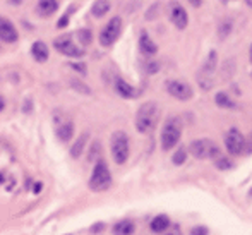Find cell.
<instances>
[{
  "label": "cell",
  "instance_id": "obj_40",
  "mask_svg": "<svg viewBox=\"0 0 252 235\" xmlns=\"http://www.w3.org/2000/svg\"><path fill=\"white\" fill-rule=\"evenodd\" d=\"M251 196H252V189H251Z\"/></svg>",
  "mask_w": 252,
  "mask_h": 235
},
{
  "label": "cell",
  "instance_id": "obj_7",
  "mask_svg": "<svg viewBox=\"0 0 252 235\" xmlns=\"http://www.w3.org/2000/svg\"><path fill=\"white\" fill-rule=\"evenodd\" d=\"M53 126H55V134L62 142H69L74 136V124L67 113L57 110L53 113Z\"/></svg>",
  "mask_w": 252,
  "mask_h": 235
},
{
  "label": "cell",
  "instance_id": "obj_1",
  "mask_svg": "<svg viewBox=\"0 0 252 235\" xmlns=\"http://www.w3.org/2000/svg\"><path fill=\"white\" fill-rule=\"evenodd\" d=\"M159 119V105L156 101H146L139 106L136 113V129L141 134L151 133Z\"/></svg>",
  "mask_w": 252,
  "mask_h": 235
},
{
  "label": "cell",
  "instance_id": "obj_39",
  "mask_svg": "<svg viewBox=\"0 0 252 235\" xmlns=\"http://www.w3.org/2000/svg\"><path fill=\"white\" fill-rule=\"evenodd\" d=\"M249 57H251V62H252V45H251V52H249Z\"/></svg>",
  "mask_w": 252,
  "mask_h": 235
},
{
  "label": "cell",
  "instance_id": "obj_8",
  "mask_svg": "<svg viewBox=\"0 0 252 235\" xmlns=\"http://www.w3.org/2000/svg\"><path fill=\"white\" fill-rule=\"evenodd\" d=\"M53 47H55L57 52H60L65 57H72V59H81V57H84V50L81 48L79 45L74 43L70 34L59 36L55 41H53Z\"/></svg>",
  "mask_w": 252,
  "mask_h": 235
},
{
  "label": "cell",
  "instance_id": "obj_4",
  "mask_svg": "<svg viewBox=\"0 0 252 235\" xmlns=\"http://www.w3.org/2000/svg\"><path fill=\"white\" fill-rule=\"evenodd\" d=\"M110 184H112V173H110L108 165L103 160H98L90 177V189L94 192H101L108 189Z\"/></svg>",
  "mask_w": 252,
  "mask_h": 235
},
{
  "label": "cell",
  "instance_id": "obj_21",
  "mask_svg": "<svg viewBox=\"0 0 252 235\" xmlns=\"http://www.w3.org/2000/svg\"><path fill=\"white\" fill-rule=\"evenodd\" d=\"M88 137H90V134L88 133L81 134L79 139L72 144V148H70V156H72V158H79V156L83 155L84 146H86V142H88Z\"/></svg>",
  "mask_w": 252,
  "mask_h": 235
},
{
  "label": "cell",
  "instance_id": "obj_31",
  "mask_svg": "<svg viewBox=\"0 0 252 235\" xmlns=\"http://www.w3.org/2000/svg\"><path fill=\"white\" fill-rule=\"evenodd\" d=\"M190 235H208V229L206 227H194L190 230Z\"/></svg>",
  "mask_w": 252,
  "mask_h": 235
},
{
  "label": "cell",
  "instance_id": "obj_18",
  "mask_svg": "<svg viewBox=\"0 0 252 235\" xmlns=\"http://www.w3.org/2000/svg\"><path fill=\"white\" fill-rule=\"evenodd\" d=\"M31 53H33L36 62H47L48 60V47L43 41H34L31 47Z\"/></svg>",
  "mask_w": 252,
  "mask_h": 235
},
{
  "label": "cell",
  "instance_id": "obj_17",
  "mask_svg": "<svg viewBox=\"0 0 252 235\" xmlns=\"http://www.w3.org/2000/svg\"><path fill=\"white\" fill-rule=\"evenodd\" d=\"M151 232H155V234H163V232H166V230L170 229V220H168V216L166 215H158V216H155V218L151 220Z\"/></svg>",
  "mask_w": 252,
  "mask_h": 235
},
{
  "label": "cell",
  "instance_id": "obj_22",
  "mask_svg": "<svg viewBox=\"0 0 252 235\" xmlns=\"http://www.w3.org/2000/svg\"><path fill=\"white\" fill-rule=\"evenodd\" d=\"M110 2L108 0H98V2L93 3V9H91V14H93L94 17H103L106 12L110 10Z\"/></svg>",
  "mask_w": 252,
  "mask_h": 235
},
{
  "label": "cell",
  "instance_id": "obj_15",
  "mask_svg": "<svg viewBox=\"0 0 252 235\" xmlns=\"http://www.w3.org/2000/svg\"><path fill=\"white\" fill-rule=\"evenodd\" d=\"M57 9H59V3H57V0H40L38 2V14H40L41 17H50L53 14L57 12Z\"/></svg>",
  "mask_w": 252,
  "mask_h": 235
},
{
  "label": "cell",
  "instance_id": "obj_26",
  "mask_svg": "<svg viewBox=\"0 0 252 235\" xmlns=\"http://www.w3.org/2000/svg\"><path fill=\"white\" fill-rule=\"evenodd\" d=\"M215 165L220 170H230L233 167V162L230 158H225V156H220V158H216Z\"/></svg>",
  "mask_w": 252,
  "mask_h": 235
},
{
  "label": "cell",
  "instance_id": "obj_12",
  "mask_svg": "<svg viewBox=\"0 0 252 235\" xmlns=\"http://www.w3.org/2000/svg\"><path fill=\"white\" fill-rule=\"evenodd\" d=\"M170 21L175 24L177 30H186L189 24V14L182 7V3H179L177 0L170 2Z\"/></svg>",
  "mask_w": 252,
  "mask_h": 235
},
{
  "label": "cell",
  "instance_id": "obj_27",
  "mask_svg": "<svg viewBox=\"0 0 252 235\" xmlns=\"http://www.w3.org/2000/svg\"><path fill=\"white\" fill-rule=\"evenodd\" d=\"M72 88H74V90H77V91H81V93H84V95H90L91 93V90L86 86V84L77 83V81H72Z\"/></svg>",
  "mask_w": 252,
  "mask_h": 235
},
{
  "label": "cell",
  "instance_id": "obj_32",
  "mask_svg": "<svg viewBox=\"0 0 252 235\" xmlns=\"http://www.w3.org/2000/svg\"><path fill=\"white\" fill-rule=\"evenodd\" d=\"M161 235H182V232H180V227L179 225H173L172 229H168L166 232H163Z\"/></svg>",
  "mask_w": 252,
  "mask_h": 235
},
{
  "label": "cell",
  "instance_id": "obj_3",
  "mask_svg": "<svg viewBox=\"0 0 252 235\" xmlns=\"http://www.w3.org/2000/svg\"><path fill=\"white\" fill-rule=\"evenodd\" d=\"M110 149H112V158L117 165H124L127 162V158H129V137L124 131H117L112 134Z\"/></svg>",
  "mask_w": 252,
  "mask_h": 235
},
{
  "label": "cell",
  "instance_id": "obj_14",
  "mask_svg": "<svg viewBox=\"0 0 252 235\" xmlns=\"http://www.w3.org/2000/svg\"><path fill=\"white\" fill-rule=\"evenodd\" d=\"M139 48H141V52L148 57L155 55V53L158 52V47H156V43L151 40V36L146 33V31H143L139 36Z\"/></svg>",
  "mask_w": 252,
  "mask_h": 235
},
{
  "label": "cell",
  "instance_id": "obj_23",
  "mask_svg": "<svg viewBox=\"0 0 252 235\" xmlns=\"http://www.w3.org/2000/svg\"><path fill=\"white\" fill-rule=\"evenodd\" d=\"M232 28H233V21L230 19V17H225V19H223L221 23H220V26H218L220 40H225V38L232 33Z\"/></svg>",
  "mask_w": 252,
  "mask_h": 235
},
{
  "label": "cell",
  "instance_id": "obj_20",
  "mask_svg": "<svg viewBox=\"0 0 252 235\" xmlns=\"http://www.w3.org/2000/svg\"><path fill=\"white\" fill-rule=\"evenodd\" d=\"M215 103L220 106V108H225V110H233L237 106V103L233 101L226 93H223V91H220V93L215 95Z\"/></svg>",
  "mask_w": 252,
  "mask_h": 235
},
{
  "label": "cell",
  "instance_id": "obj_35",
  "mask_svg": "<svg viewBox=\"0 0 252 235\" xmlns=\"http://www.w3.org/2000/svg\"><path fill=\"white\" fill-rule=\"evenodd\" d=\"M190 3H192V5H196V7H199L201 3H202V0H189Z\"/></svg>",
  "mask_w": 252,
  "mask_h": 235
},
{
  "label": "cell",
  "instance_id": "obj_24",
  "mask_svg": "<svg viewBox=\"0 0 252 235\" xmlns=\"http://www.w3.org/2000/svg\"><path fill=\"white\" fill-rule=\"evenodd\" d=\"M77 38H79V43L83 45V47H88V45L91 43V40H93L90 30H79L77 31Z\"/></svg>",
  "mask_w": 252,
  "mask_h": 235
},
{
  "label": "cell",
  "instance_id": "obj_19",
  "mask_svg": "<svg viewBox=\"0 0 252 235\" xmlns=\"http://www.w3.org/2000/svg\"><path fill=\"white\" fill-rule=\"evenodd\" d=\"M134 230H136V225H134L132 220H122V222L115 223V227H113L115 235H132Z\"/></svg>",
  "mask_w": 252,
  "mask_h": 235
},
{
  "label": "cell",
  "instance_id": "obj_36",
  "mask_svg": "<svg viewBox=\"0 0 252 235\" xmlns=\"http://www.w3.org/2000/svg\"><path fill=\"white\" fill-rule=\"evenodd\" d=\"M3 108H5V101H3V98L0 96V112H2Z\"/></svg>",
  "mask_w": 252,
  "mask_h": 235
},
{
  "label": "cell",
  "instance_id": "obj_11",
  "mask_svg": "<svg viewBox=\"0 0 252 235\" xmlns=\"http://www.w3.org/2000/svg\"><path fill=\"white\" fill-rule=\"evenodd\" d=\"M225 146L230 155H242L244 149H246V137L242 136V133L239 129L232 127L225 136Z\"/></svg>",
  "mask_w": 252,
  "mask_h": 235
},
{
  "label": "cell",
  "instance_id": "obj_33",
  "mask_svg": "<svg viewBox=\"0 0 252 235\" xmlns=\"http://www.w3.org/2000/svg\"><path fill=\"white\" fill-rule=\"evenodd\" d=\"M70 67H72L74 70H77V72L86 74V66H84V64H70Z\"/></svg>",
  "mask_w": 252,
  "mask_h": 235
},
{
  "label": "cell",
  "instance_id": "obj_25",
  "mask_svg": "<svg viewBox=\"0 0 252 235\" xmlns=\"http://www.w3.org/2000/svg\"><path fill=\"white\" fill-rule=\"evenodd\" d=\"M186 160H187V149L182 146V148H179L175 151V155H173L172 162L175 163V165H182V163H186Z\"/></svg>",
  "mask_w": 252,
  "mask_h": 235
},
{
  "label": "cell",
  "instance_id": "obj_30",
  "mask_svg": "<svg viewBox=\"0 0 252 235\" xmlns=\"http://www.w3.org/2000/svg\"><path fill=\"white\" fill-rule=\"evenodd\" d=\"M98 151H100V142H93V146H91V153H90V160L96 158Z\"/></svg>",
  "mask_w": 252,
  "mask_h": 235
},
{
  "label": "cell",
  "instance_id": "obj_34",
  "mask_svg": "<svg viewBox=\"0 0 252 235\" xmlns=\"http://www.w3.org/2000/svg\"><path fill=\"white\" fill-rule=\"evenodd\" d=\"M67 23H69V14H65V16H62V19L59 21V28L67 26Z\"/></svg>",
  "mask_w": 252,
  "mask_h": 235
},
{
  "label": "cell",
  "instance_id": "obj_16",
  "mask_svg": "<svg viewBox=\"0 0 252 235\" xmlns=\"http://www.w3.org/2000/svg\"><path fill=\"white\" fill-rule=\"evenodd\" d=\"M115 90L122 98H136L137 96V91L134 86H130L129 83H126L124 79H117L115 81Z\"/></svg>",
  "mask_w": 252,
  "mask_h": 235
},
{
  "label": "cell",
  "instance_id": "obj_29",
  "mask_svg": "<svg viewBox=\"0 0 252 235\" xmlns=\"http://www.w3.org/2000/svg\"><path fill=\"white\" fill-rule=\"evenodd\" d=\"M158 9H159V5L158 3H155V5L150 9V12L146 14V19L148 21H151V19H156V16H158Z\"/></svg>",
  "mask_w": 252,
  "mask_h": 235
},
{
  "label": "cell",
  "instance_id": "obj_10",
  "mask_svg": "<svg viewBox=\"0 0 252 235\" xmlns=\"http://www.w3.org/2000/svg\"><path fill=\"white\" fill-rule=\"evenodd\" d=\"M165 88H166V91H168V95H172L173 98L180 100V101H187V100H190V98H192V95H194L190 84L186 83V81H180V79L166 81Z\"/></svg>",
  "mask_w": 252,
  "mask_h": 235
},
{
  "label": "cell",
  "instance_id": "obj_37",
  "mask_svg": "<svg viewBox=\"0 0 252 235\" xmlns=\"http://www.w3.org/2000/svg\"><path fill=\"white\" fill-rule=\"evenodd\" d=\"M40 189H41L40 184H38V186H34V192H40Z\"/></svg>",
  "mask_w": 252,
  "mask_h": 235
},
{
  "label": "cell",
  "instance_id": "obj_9",
  "mask_svg": "<svg viewBox=\"0 0 252 235\" xmlns=\"http://www.w3.org/2000/svg\"><path fill=\"white\" fill-rule=\"evenodd\" d=\"M120 33H122V19L120 17H112L106 23V26L101 30L100 33V43L103 47H110L119 40Z\"/></svg>",
  "mask_w": 252,
  "mask_h": 235
},
{
  "label": "cell",
  "instance_id": "obj_2",
  "mask_svg": "<svg viewBox=\"0 0 252 235\" xmlns=\"http://www.w3.org/2000/svg\"><path fill=\"white\" fill-rule=\"evenodd\" d=\"M182 136V120L179 117H168L161 129V148L165 151L173 149Z\"/></svg>",
  "mask_w": 252,
  "mask_h": 235
},
{
  "label": "cell",
  "instance_id": "obj_28",
  "mask_svg": "<svg viewBox=\"0 0 252 235\" xmlns=\"http://www.w3.org/2000/svg\"><path fill=\"white\" fill-rule=\"evenodd\" d=\"M159 70V64L158 62H148L146 64V72L148 74H156Z\"/></svg>",
  "mask_w": 252,
  "mask_h": 235
},
{
  "label": "cell",
  "instance_id": "obj_38",
  "mask_svg": "<svg viewBox=\"0 0 252 235\" xmlns=\"http://www.w3.org/2000/svg\"><path fill=\"white\" fill-rule=\"evenodd\" d=\"M246 3H247L249 7H252V0H246Z\"/></svg>",
  "mask_w": 252,
  "mask_h": 235
},
{
  "label": "cell",
  "instance_id": "obj_13",
  "mask_svg": "<svg viewBox=\"0 0 252 235\" xmlns=\"http://www.w3.org/2000/svg\"><path fill=\"white\" fill-rule=\"evenodd\" d=\"M19 34H17V30L9 19L0 16V40L5 41V43H16Z\"/></svg>",
  "mask_w": 252,
  "mask_h": 235
},
{
  "label": "cell",
  "instance_id": "obj_6",
  "mask_svg": "<svg viewBox=\"0 0 252 235\" xmlns=\"http://www.w3.org/2000/svg\"><path fill=\"white\" fill-rule=\"evenodd\" d=\"M189 153L197 160H209V158H216L220 155V148L213 139H196L190 142L189 146Z\"/></svg>",
  "mask_w": 252,
  "mask_h": 235
},
{
  "label": "cell",
  "instance_id": "obj_5",
  "mask_svg": "<svg viewBox=\"0 0 252 235\" xmlns=\"http://www.w3.org/2000/svg\"><path fill=\"white\" fill-rule=\"evenodd\" d=\"M216 67H218V53L211 50L209 55L206 57L204 64H202L199 76H197V83H199L202 90H211L213 88V77H215Z\"/></svg>",
  "mask_w": 252,
  "mask_h": 235
}]
</instances>
